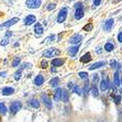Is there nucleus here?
I'll list each match as a JSON object with an SVG mask.
<instances>
[{"mask_svg":"<svg viewBox=\"0 0 122 122\" xmlns=\"http://www.w3.org/2000/svg\"><path fill=\"white\" fill-rule=\"evenodd\" d=\"M41 99H42L43 103L46 106V108H47L48 110H51V109L53 108V105H52V100H51V98L47 96V94L43 92V94L41 95Z\"/></svg>","mask_w":122,"mask_h":122,"instance_id":"1","label":"nucleus"},{"mask_svg":"<svg viewBox=\"0 0 122 122\" xmlns=\"http://www.w3.org/2000/svg\"><path fill=\"white\" fill-rule=\"evenodd\" d=\"M41 3H42V0H26L25 1L26 7L30 9H37L41 6Z\"/></svg>","mask_w":122,"mask_h":122,"instance_id":"2","label":"nucleus"},{"mask_svg":"<svg viewBox=\"0 0 122 122\" xmlns=\"http://www.w3.org/2000/svg\"><path fill=\"white\" fill-rule=\"evenodd\" d=\"M18 22H19V18H12V19L6 21V22L2 23V24H0V30H2V29H7V28H9V26H12V25H14V24L18 23Z\"/></svg>","mask_w":122,"mask_h":122,"instance_id":"3","label":"nucleus"},{"mask_svg":"<svg viewBox=\"0 0 122 122\" xmlns=\"http://www.w3.org/2000/svg\"><path fill=\"white\" fill-rule=\"evenodd\" d=\"M67 12H68L67 8L61 9V11L58 12V17H57V23H63L66 20V18H67Z\"/></svg>","mask_w":122,"mask_h":122,"instance_id":"4","label":"nucleus"},{"mask_svg":"<svg viewBox=\"0 0 122 122\" xmlns=\"http://www.w3.org/2000/svg\"><path fill=\"white\" fill-rule=\"evenodd\" d=\"M22 108V102L21 101H13L10 106V111H11V113H17L18 111L20 110Z\"/></svg>","mask_w":122,"mask_h":122,"instance_id":"5","label":"nucleus"},{"mask_svg":"<svg viewBox=\"0 0 122 122\" xmlns=\"http://www.w3.org/2000/svg\"><path fill=\"white\" fill-rule=\"evenodd\" d=\"M60 53H61V51L57 50V48H50V50H47V51H45L43 53V56L50 58V57H53L54 55H58Z\"/></svg>","mask_w":122,"mask_h":122,"instance_id":"6","label":"nucleus"},{"mask_svg":"<svg viewBox=\"0 0 122 122\" xmlns=\"http://www.w3.org/2000/svg\"><path fill=\"white\" fill-rule=\"evenodd\" d=\"M81 40H82V36H81V35H79V34H75V35H73V36L69 37L68 42L71 43V44L77 45V44H79V43L81 42Z\"/></svg>","mask_w":122,"mask_h":122,"instance_id":"7","label":"nucleus"},{"mask_svg":"<svg viewBox=\"0 0 122 122\" xmlns=\"http://www.w3.org/2000/svg\"><path fill=\"white\" fill-rule=\"evenodd\" d=\"M114 24V19H108V20L105 22V24H103V30H105L106 32H110L111 29H112V26H113Z\"/></svg>","mask_w":122,"mask_h":122,"instance_id":"8","label":"nucleus"},{"mask_svg":"<svg viewBox=\"0 0 122 122\" xmlns=\"http://www.w3.org/2000/svg\"><path fill=\"white\" fill-rule=\"evenodd\" d=\"M35 21H36V18L33 14H29V15H26L24 18V24L25 25H31L32 23H34Z\"/></svg>","mask_w":122,"mask_h":122,"instance_id":"9","label":"nucleus"},{"mask_svg":"<svg viewBox=\"0 0 122 122\" xmlns=\"http://www.w3.org/2000/svg\"><path fill=\"white\" fill-rule=\"evenodd\" d=\"M106 64H107V62L100 61V62H97V63H95V64H92V65L89 67V69H90V71H95V69H98V68H101V67H103V66H106Z\"/></svg>","mask_w":122,"mask_h":122,"instance_id":"10","label":"nucleus"},{"mask_svg":"<svg viewBox=\"0 0 122 122\" xmlns=\"http://www.w3.org/2000/svg\"><path fill=\"white\" fill-rule=\"evenodd\" d=\"M12 35V32L11 31H8L7 32V34L5 35V37H3L2 40H1V42H0V45H2V46H6L7 44L9 43V39H10V36Z\"/></svg>","mask_w":122,"mask_h":122,"instance_id":"11","label":"nucleus"},{"mask_svg":"<svg viewBox=\"0 0 122 122\" xmlns=\"http://www.w3.org/2000/svg\"><path fill=\"white\" fill-rule=\"evenodd\" d=\"M79 51V45H75V46H71V47L68 48V55H71V56H75L77 54V52Z\"/></svg>","mask_w":122,"mask_h":122,"instance_id":"12","label":"nucleus"},{"mask_svg":"<svg viewBox=\"0 0 122 122\" xmlns=\"http://www.w3.org/2000/svg\"><path fill=\"white\" fill-rule=\"evenodd\" d=\"M64 63H65V60H64V58H54V60H52V65L54 66V67L62 66Z\"/></svg>","mask_w":122,"mask_h":122,"instance_id":"13","label":"nucleus"},{"mask_svg":"<svg viewBox=\"0 0 122 122\" xmlns=\"http://www.w3.org/2000/svg\"><path fill=\"white\" fill-rule=\"evenodd\" d=\"M100 89H101L102 91H106V90H108L109 89V81L108 79H103L100 81Z\"/></svg>","mask_w":122,"mask_h":122,"instance_id":"14","label":"nucleus"},{"mask_svg":"<svg viewBox=\"0 0 122 122\" xmlns=\"http://www.w3.org/2000/svg\"><path fill=\"white\" fill-rule=\"evenodd\" d=\"M44 84V77L42 75H37L34 79V85L35 86H42Z\"/></svg>","mask_w":122,"mask_h":122,"instance_id":"15","label":"nucleus"},{"mask_svg":"<svg viewBox=\"0 0 122 122\" xmlns=\"http://www.w3.org/2000/svg\"><path fill=\"white\" fill-rule=\"evenodd\" d=\"M90 61H91V54L89 52L85 53V54L80 57V62L81 63H88V62H90Z\"/></svg>","mask_w":122,"mask_h":122,"instance_id":"16","label":"nucleus"},{"mask_svg":"<svg viewBox=\"0 0 122 122\" xmlns=\"http://www.w3.org/2000/svg\"><path fill=\"white\" fill-rule=\"evenodd\" d=\"M29 103H30V106H31L32 108H34V109L40 108V101H39L37 99H35V98H32V99L29 101Z\"/></svg>","mask_w":122,"mask_h":122,"instance_id":"17","label":"nucleus"},{"mask_svg":"<svg viewBox=\"0 0 122 122\" xmlns=\"http://www.w3.org/2000/svg\"><path fill=\"white\" fill-rule=\"evenodd\" d=\"M1 92H2L3 96H10V95H12L14 92V89L12 87H5Z\"/></svg>","mask_w":122,"mask_h":122,"instance_id":"18","label":"nucleus"},{"mask_svg":"<svg viewBox=\"0 0 122 122\" xmlns=\"http://www.w3.org/2000/svg\"><path fill=\"white\" fill-rule=\"evenodd\" d=\"M84 18V10L82 9H76L75 11V19L76 20H80Z\"/></svg>","mask_w":122,"mask_h":122,"instance_id":"19","label":"nucleus"},{"mask_svg":"<svg viewBox=\"0 0 122 122\" xmlns=\"http://www.w3.org/2000/svg\"><path fill=\"white\" fill-rule=\"evenodd\" d=\"M34 32L37 34V35H41L43 33V26L41 23H35V26H34Z\"/></svg>","mask_w":122,"mask_h":122,"instance_id":"20","label":"nucleus"},{"mask_svg":"<svg viewBox=\"0 0 122 122\" xmlns=\"http://www.w3.org/2000/svg\"><path fill=\"white\" fill-rule=\"evenodd\" d=\"M113 80H114V85H116L117 87L121 86V82H120V76H119V71H116V73H114V75H113Z\"/></svg>","mask_w":122,"mask_h":122,"instance_id":"21","label":"nucleus"},{"mask_svg":"<svg viewBox=\"0 0 122 122\" xmlns=\"http://www.w3.org/2000/svg\"><path fill=\"white\" fill-rule=\"evenodd\" d=\"M50 85H51V87H53V88H56L57 86L60 85V78H58V77H54V78L50 81Z\"/></svg>","mask_w":122,"mask_h":122,"instance_id":"22","label":"nucleus"},{"mask_svg":"<svg viewBox=\"0 0 122 122\" xmlns=\"http://www.w3.org/2000/svg\"><path fill=\"white\" fill-rule=\"evenodd\" d=\"M103 48H105V51H106V52H112V51L114 50V45L112 44V43L108 42V43H106V44H105Z\"/></svg>","mask_w":122,"mask_h":122,"instance_id":"23","label":"nucleus"},{"mask_svg":"<svg viewBox=\"0 0 122 122\" xmlns=\"http://www.w3.org/2000/svg\"><path fill=\"white\" fill-rule=\"evenodd\" d=\"M68 91L65 90V89H63L62 90V97H61V99H62V101L64 102H68Z\"/></svg>","mask_w":122,"mask_h":122,"instance_id":"24","label":"nucleus"},{"mask_svg":"<svg viewBox=\"0 0 122 122\" xmlns=\"http://www.w3.org/2000/svg\"><path fill=\"white\" fill-rule=\"evenodd\" d=\"M62 88H57L56 91L54 92V99L55 100H60L61 99V97H62Z\"/></svg>","mask_w":122,"mask_h":122,"instance_id":"25","label":"nucleus"},{"mask_svg":"<svg viewBox=\"0 0 122 122\" xmlns=\"http://www.w3.org/2000/svg\"><path fill=\"white\" fill-rule=\"evenodd\" d=\"M73 91H74L76 95H78V96H81V95L84 94V91H82V89L80 88L79 86H74V88H73Z\"/></svg>","mask_w":122,"mask_h":122,"instance_id":"26","label":"nucleus"},{"mask_svg":"<svg viewBox=\"0 0 122 122\" xmlns=\"http://www.w3.org/2000/svg\"><path fill=\"white\" fill-rule=\"evenodd\" d=\"M91 94L94 97H98L99 96V91H98V88H97L96 85H92L91 86Z\"/></svg>","mask_w":122,"mask_h":122,"instance_id":"27","label":"nucleus"},{"mask_svg":"<svg viewBox=\"0 0 122 122\" xmlns=\"http://www.w3.org/2000/svg\"><path fill=\"white\" fill-rule=\"evenodd\" d=\"M7 111H8V109H7L6 105H5L3 102H0V113H1V114H6Z\"/></svg>","mask_w":122,"mask_h":122,"instance_id":"28","label":"nucleus"},{"mask_svg":"<svg viewBox=\"0 0 122 122\" xmlns=\"http://www.w3.org/2000/svg\"><path fill=\"white\" fill-rule=\"evenodd\" d=\"M78 76H79V78H81V79H88V73L87 71H79L78 73Z\"/></svg>","mask_w":122,"mask_h":122,"instance_id":"29","label":"nucleus"},{"mask_svg":"<svg viewBox=\"0 0 122 122\" xmlns=\"http://www.w3.org/2000/svg\"><path fill=\"white\" fill-rule=\"evenodd\" d=\"M20 63H21L20 57H15L13 60V62H12V67H17L18 65H20Z\"/></svg>","mask_w":122,"mask_h":122,"instance_id":"30","label":"nucleus"},{"mask_svg":"<svg viewBox=\"0 0 122 122\" xmlns=\"http://www.w3.org/2000/svg\"><path fill=\"white\" fill-rule=\"evenodd\" d=\"M92 29H94V25L90 23V24H86V25L82 28V30H84V31H91Z\"/></svg>","mask_w":122,"mask_h":122,"instance_id":"31","label":"nucleus"},{"mask_svg":"<svg viewBox=\"0 0 122 122\" xmlns=\"http://www.w3.org/2000/svg\"><path fill=\"white\" fill-rule=\"evenodd\" d=\"M121 99H122V96H120V95L114 97V102H116V105H119L120 102H121Z\"/></svg>","mask_w":122,"mask_h":122,"instance_id":"32","label":"nucleus"},{"mask_svg":"<svg viewBox=\"0 0 122 122\" xmlns=\"http://www.w3.org/2000/svg\"><path fill=\"white\" fill-rule=\"evenodd\" d=\"M56 8V3H50V5H48L47 6V10L48 11H52V10H54V9Z\"/></svg>","mask_w":122,"mask_h":122,"instance_id":"33","label":"nucleus"},{"mask_svg":"<svg viewBox=\"0 0 122 122\" xmlns=\"http://www.w3.org/2000/svg\"><path fill=\"white\" fill-rule=\"evenodd\" d=\"M47 61L45 60H43L42 62H41V68H43V69H45V68H47Z\"/></svg>","mask_w":122,"mask_h":122,"instance_id":"34","label":"nucleus"},{"mask_svg":"<svg viewBox=\"0 0 122 122\" xmlns=\"http://www.w3.org/2000/svg\"><path fill=\"white\" fill-rule=\"evenodd\" d=\"M21 71H17V73H15V74H14V79L15 80H19L21 78Z\"/></svg>","mask_w":122,"mask_h":122,"instance_id":"35","label":"nucleus"},{"mask_svg":"<svg viewBox=\"0 0 122 122\" xmlns=\"http://www.w3.org/2000/svg\"><path fill=\"white\" fill-rule=\"evenodd\" d=\"M100 3H101V0H94V6L95 7L100 6Z\"/></svg>","mask_w":122,"mask_h":122,"instance_id":"36","label":"nucleus"},{"mask_svg":"<svg viewBox=\"0 0 122 122\" xmlns=\"http://www.w3.org/2000/svg\"><path fill=\"white\" fill-rule=\"evenodd\" d=\"M118 41H119L120 43H122V32H120L119 35H118Z\"/></svg>","mask_w":122,"mask_h":122,"instance_id":"37","label":"nucleus"},{"mask_svg":"<svg viewBox=\"0 0 122 122\" xmlns=\"http://www.w3.org/2000/svg\"><path fill=\"white\" fill-rule=\"evenodd\" d=\"M31 66V64H23L22 67H21V69H24V68H29Z\"/></svg>","mask_w":122,"mask_h":122,"instance_id":"38","label":"nucleus"},{"mask_svg":"<svg viewBox=\"0 0 122 122\" xmlns=\"http://www.w3.org/2000/svg\"><path fill=\"white\" fill-rule=\"evenodd\" d=\"M110 64H111V67H113V68L117 66V62H116V61H111Z\"/></svg>","mask_w":122,"mask_h":122,"instance_id":"39","label":"nucleus"},{"mask_svg":"<svg viewBox=\"0 0 122 122\" xmlns=\"http://www.w3.org/2000/svg\"><path fill=\"white\" fill-rule=\"evenodd\" d=\"M101 52H102L101 47H97L96 48V53H98V54H101Z\"/></svg>","mask_w":122,"mask_h":122,"instance_id":"40","label":"nucleus"},{"mask_svg":"<svg viewBox=\"0 0 122 122\" xmlns=\"http://www.w3.org/2000/svg\"><path fill=\"white\" fill-rule=\"evenodd\" d=\"M67 87L68 88H74V84H73V82H68V85H67Z\"/></svg>","mask_w":122,"mask_h":122,"instance_id":"41","label":"nucleus"},{"mask_svg":"<svg viewBox=\"0 0 122 122\" xmlns=\"http://www.w3.org/2000/svg\"><path fill=\"white\" fill-rule=\"evenodd\" d=\"M99 79V75H94V80L96 81V80Z\"/></svg>","mask_w":122,"mask_h":122,"instance_id":"42","label":"nucleus"},{"mask_svg":"<svg viewBox=\"0 0 122 122\" xmlns=\"http://www.w3.org/2000/svg\"><path fill=\"white\" fill-rule=\"evenodd\" d=\"M51 71H52V73H55V71H56V68L52 67V68H51Z\"/></svg>","mask_w":122,"mask_h":122,"instance_id":"43","label":"nucleus"},{"mask_svg":"<svg viewBox=\"0 0 122 122\" xmlns=\"http://www.w3.org/2000/svg\"><path fill=\"white\" fill-rule=\"evenodd\" d=\"M121 84H122V78H121Z\"/></svg>","mask_w":122,"mask_h":122,"instance_id":"44","label":"nucleus"},{"mask_svg":"<svg viewBox=\"0 0 122 122\" xmlns=\"http://www.w3.org/2000/svg\"><path fill=\"white\" fill-rule=\"evenodd\" d=\"M121 94H122V90H121Z\"/></svg>","mask_w":122,"mask_h":122,"instance_id":"45","label":"nucleus"}]
</instances>
